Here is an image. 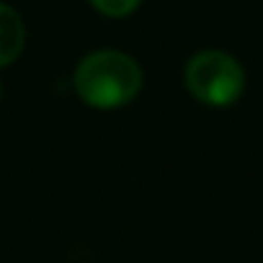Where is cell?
<instances>
[{"instance_id": "7a4b0ae2", "label": "cell", "mask_w": 263, "mask_h": 263, "mask_svg": "<svg viewBox=\"0 0 263 263\" xmlns=\"http://www.w3.org/2000/svg\"><path fill=\"white\" fill-rule=\"evenodd\" d=\"M186 88L206 106H232L245 90V70L240 62L222 49L196 52L183 70Z\"/></svg>"}, {"instance_id": "5b68a950", "label": "cell", "mask_w": 263, "mask_h": 263, "mask_svg": "<svg viewBox=\"0 0 263 263\" xmlns=\"http://www.w3.org/2000/svg\"><path fill=\"white\" fill-rule=\"evenodd\" d=\"M0 98H3V85H0Z\"/></svg>"}, {"instance_id": "277c9868", "label": "cell", "mask_w": 263, "mask_h": 263, "mask_svg": "<svg viewBox=\"0 0 263 263\" xmlns=\"http://www.w3.org/2000/svg\"><path fill=\"white\" fill-rule=\"evenodd\" d=\"M142 0H90V6L106 18H124L140 8Z\"/></svg>"}, {"instance_id": "3957f363", "label": "cell", "mask_w": 263, "mask_h": 263, "mask_svg": "<svg viewBox=\"0 0 263 263\" xmlns=\"http://www.w3.org/2000/svg\"><path fill=\"white\" fill-rule=\"evenodd\" d=\"M26 47V26L16 8L0 3V67L13 65Z\"/></svg>"}, {"instance_id": "6da1fadb", "label": "cell", "mask_w": 263, "mask_h": 263, "mask_svg": "<svg viewBox=\"0 0 263 263\" xmlns=\"http://www.w3.org/2000/svg\"><path fill=\"white\" fill-rule=\"evenodd\" d=\"M145 83V72L135 57L119 49H98L85 54L72 75L78 98L98 111H111L132 103Z\"/></svg>"}]
</instances>
